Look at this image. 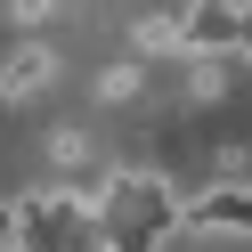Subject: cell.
Returning a JSON list of instances; mask_svg holds the SVG:
<instances>
[{
  "label": "cell",
  "mask_w": 252,
  "mask_h": 252,
  "mask_svg": "<svg viewBox=\"0 0 252 252\" xmlns=\"http://www.w3.org/2000/svg\"><path fill=\"white\" fill-rule=\"evenodd\" d=\"M90 212H98L106 228V252H155L171 228H187V195L163 179V171H106V187L90 195Z\"/></svg>",
  "instance_id": "cell-1"
},
{
  "label": "cell",
  "mask_w": 252,
  "mask_h": 252,
  "mask_svg": "<svg viewBox=\"0 0 252 252\" xmlns=\"http://www.w3.org/2000/svg\"><path fill=\"white\" fill-rule=\"evenodd\" d=\"M236 17H244V0H187L171 17V33L187 57H220V49H236Z\"/></svg>",
  "instance_id": "cell-2"
},
{
  "label": "cell",
  "mask_w": 252,
  "mask_h": 252,
  "mask_svg": "<svg viewBox=\"0 0 252 252\" xmlns=\"http://www.w3.org/2000/svg\"><path fill=\"white\" fill-rule=\"evenodd\" d=\"M179 220H195V228H212V236H252V179H220V187H203Z\"/></svg>",
  "instance_id": "cell-3"
},
{
  "label": "cell",
  "mask_w": 252,
  "mask_h": 252,
  "mask_svg": "<svg viewBox=\"0 0 252 252\" xmlns=\"http://www.w3.org/2000/svg\"><path fill=\"white\" fill-rule=\"evenodd\" d=\"M49 82H57V49L49 41H25V49L0 57V106H33Z\"/></svg>",
  "instance_id": "cell-4"
},
{
  "label": "cell",
  "mask_w": 252,
  "mask_h": 252,
  "mask_svg": "<svg viewBox=\"0 0 252 252\" xmlns=\"http://www.w3.org/2000/svg\"><path fill=\"white\" fill-rule=\"evenodd\" d=\"M49 163H57V171H82V163H90V138H82V130H49Z\"/></svg>",
  "instance_id": "cell-5"
},
{
  "label": "cell",
  "mask_w": 252,
  "mask_h": 252,
  "mask_svg": "<svg viewBox=\"0 0 252 252\" xmlns=\"http://www.w3.org/2000/svg\"><path fill=\"white\" fill-rule=\"evenodd\" d=\"M98 98H106V106L138 98V65H106V73H98Z\"/></svg>",
  "instance_id": "cell-6"
},
{
  "label": "cell",
  "mask_w": 252,
  "mask_h": 252,
  "mask_svg": "<svg viewBox=\"0 0 252 252\" xmlns=\"http://www.w3.org/2000/svg\"><path fill=\"white\" fill-rule=\"evenodd\" d=\"M138 49H147V57H163V49H179V33H171V17H147V25H138Z\"/></svg>",
  "instance_id": "cell-7"
},
{
  "label": "cell",
  "mask_w": 252,
  "mask_h": 252,
  "mask_svg": "<svg viewBox=\"0 0 252 252\" xmlns=\"http://www.w3.org/2000/svg\"><path fill=\"white\" fill-rule=\"evenodd\" d=\"M49 8H57V0H8V25H25V33H41V25H49Z\"/></svg>",
  "instance_id": "cell-8"
},
{
  "label": "cell",
  "mask_w": 252,
  "mask_h": 252,
  "mask_svg": "<svg viewBox=\"0 0 252 252\" xmlns=\"http://www.w3.org/2000/svg\"><path fill=\"white\" fill-rule=\"evenodd\" d=\"M0 252H17V203H0Z\"/></svg>",
  "instance_id": "cell-9"
},
{
  "label": "cell",
  "mask_w": 252,
  "mask_h": 252,
  "mask_svg": "<svg viewBox=\"0 0 252 252\" xmlns=\"http://www.w3.org/2000/svg\"><path fill=\"white\" fill-rule=\"evenodd\" d=\"M236 49H252V0H244V17H236Z\"/></svg>",
  "instance_id": "cell-10"
}]
</instances>
